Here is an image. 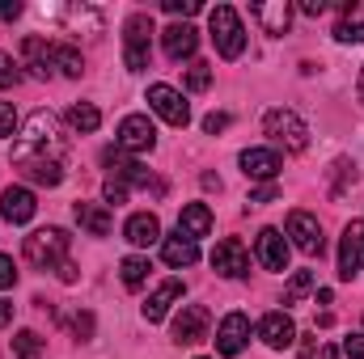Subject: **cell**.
Segmentation results:
<instances>
[{
  "mask_svg": "<svg viewBox=\"0 0 364 359\" xmlns=\"http://www.w3.org/2000/svg\"><path fill=\"white\" fill-rule=\"evenodd\" d=\"M64 157H68V136L51 110H38L26 118L17 144H13V165L38 186H60L64 182Z\"/></svg>",
  "mask_w": 364,
  "mask_h": 359,
  "instance_id": "6da1fadb",
  "label": "cell"
},
{
  "mask_svg": "<svg viewBox=\"0 0 364 359\" xmlns=\"http://www.w3.org/2000/svg\"><path fill=\"white\" fill-rule=\"evenodd\" d=\"M68 245H73V237L64 228H38L26 237V263H34L38 270H60L68 263Z\"/></svg>",
  "mask_w": 364,
  "mask_h": 359,
  "instance_id": "7a4b0ae2",
  "label": "cell"
},
{
  "mask_svg": "<svg viewBox=\"0 0 364 359\" xmlns=\"http://www.w3.org/2000/svg\"><path fill=\"white\" fill-rule=\"evenodd\" d=\"M157 26L149 13H132L127 26H123V64L127 72H144L149 68V43H153Z\"/></svg>",
  "mask_w": 364,
  "mask_h": 359,
  "instance_id": "3957f363",
  "label": "cell"
},
{
  "mask_svg": "<svg viewBox=\"0 0 364 359\" xmlns=\"http://www.w3.org/2000/svg\"><path fill=\"white\" fill-rule=\"evenodd\" d=\"M208 26H212V43L225 60H237L246 51V30H242V17L229 9V4H216L208 13Z\"/></svg>",
  "mask_w": 364,
  "mask_h": 359,
  "instance_id": "277c9868",
  "label": "cell"
},
{
  "mask_svg": "<svg viewBox=\"0 0 364 359\" xmlns=\"http://www.w3.org/2000/svg\"><path fill=\"white\" fill-rule=\"evenodd\" d=\"M263 131L272 136V144H279L284 153H301L309 144V127L301 123V114L292 110H267L263 114Z\"/></svg>",
  "mask_w": 364,
  "mask_h": 359,
  "instance_id": "5b68a950",
  "label": "cell"
},
{
  "mask_svg": "<svg viewBox=\"0 0 364 359\" xmlns=\"http://www.w3.org/2000/svg\"><path fill=\"white\" fill-rule=\"evenodd\" d=\"M153 144H157V127L149 123V114H127L119 123V140H114L119 153H153Z\"/></svg>",
  "mask_w": 364,
  "mask_h": 359,
  "instance_id": "8992f818",
  "label": "cell"
},
{
  "mask_svg": "<svg viewBox=\"0 0 364 359\" xmlns=\"http://www.w3.org/2000/svg\"><path fill=\"white\" fill-rule=\"evenodd\" d=\"M288 237H292V245H296L301 254H309V258H322V250H326L322 224H318L309 211H292V216H288Z\"/></svg>",
  "mask_w": 364,
  "mask_h": 359,
  "instance_id": "52a82bcc",
  "label": "cell"
},
{
  "mask_svg": "<svg viewBox=\"0 0 364 359\" xmlns=\"http://www.w3.org/2000/svg\"><path fill=\"white\" fill-rule=\"evenodd\" d=\"M246 343H250V317L246 313H229L220 321V330H216V355H225V359L242 355Z\"/></svg>",
  "mask_w": 364,
  "mask_h": 359,
  "instance_id": "ba28073f",
  "label": "cell"
},
{
  "mask_svg": "<svg viewBox=\"0 0 364 359\" xmlns=\"http://www.w3.org/2000/svg\"><path fill=\"white\" fill-rule=\"evenodd\" d=\"M212 270H220L225 279H242V275H250V254H246V245H242L237 237L216 241V250H212Z\"/></svg>",
  "mask_w": 364,
  "mask_h": 359,
  "instance_id": "9c48e42d",
  "label": "cell"
},
{
  "mask_svg": "<svg viewBox=\"0 0 364 359\" xmlns=\"http://www.w3.org/2000/svg\"><path fill=\"white\" fill-rule=\"evenodd\" d=\"M360 270H364V220H352L343 228V241H339V275L356 279Z\"/></svg>",
  "mask_w": 364,
  "mask_h": 359,
  "instance_id": "30bf717a",
  "label": "cell"
},
{
  "mask_svg": "<svg viewBox=\"0 0 364 359\" xmlns=\"http://www.w3.org/2000/svg\"><path fill=\"white\" fill-rule=\"evenodd\" d=\"M208 326H212V317H208L203 304H182V313L174 317V343H182V347L203 343L208 338Z\"/></svg>",
  "mask_w": 364,
  "mask_h": 359,
  "instance_id": "8fae6325",
  "label": "cell"
},
{
  "mask_svg": "<svg viewBox=\"0 0 364 359\" xmlns=\"http://www.w3.org/2000/svg\"><path fill=\"white\" fill-rule=\"evenodd\" d=\"M149 106H153L170 127H186V123H191V106H186L182 93L170 89V85H149Z\"/></svg>",
  "mask_w": 364,
  "mask_h": 359,
  "instance_id": "7c38bea8",
  "label": "cell"
},
{
  "mask_svg": "<svg viewBox=\"0 0 364 359\" xmlns=\"http://www.w3.org/2000/svg\"><path fill=\"white\" fill-rule=\"evenodd\" d=\"M34 194L26 190V186H9L4 194H0V216L9 220V224H30L34 220Z\"/></svg>",
  "mask_w": 364,
  "mask_h": 359,
  "instance_id": "4fadbf2b",
  "label": "cell"
},
{
  "mask_svg": "<svg viewBox=\"0 0 364 359\" xmlns=\"http://www.w3.org/2000/svg\"><path fill=\"white\" fill-rule=\"evenodd\" d=\"M259 338H263L272 351H284V347L296 343V326H292L288 313H267V317L259 321Z\"/></svg>",
  "mask_w": 364,
  "mask_h": 359,
  "instance_id": "5bb4252c",
  "label": "cell"
},
{
  "mask_svg": "<svg viewBox=\"0 0 364 359\" xmlns=\"http://www.w3.org/2000/svg\"><path fill=\"white\" fill-rule=\"evenodd\" d=\"M279 170H284V161H279L275 148H246V153H242V174H246V178L272 182Z\"/></svg>",
  "mask_w": 364,
  "mask_h": 359,
  "instance_id": "9a60e30c",
  "label": "cell"
},
{
  "mask_svg": "<svg viewBox=\"0 0 364 359\" xmlns=\"http://www.w3.org/2000/svg\"><path fill=\"white\" fill-rule=\"evenodd\" d=\"M161 47H166V55L170 60H191L195 55V47H199V34H195V26H166L161 30Z\"/></svg>",
  "mask_w": 364,
  "mask_h": 359,
  "instance_id": "2e32d148",
  "label": "cell"
},
{
  "mask_svg": "<svg viewBox=\"0 0 364 359\" xmlns=\"http://www.w3.org/2000/svg\"><path fill=\"white\" fill-rule=\"evenodd\" d=\"M250 13L263 21V30L267 34H288V26H292V4L288 0H272V4H250Z\"/></svg>",
  "mask_w": 364,
  "mask_h": 359,
  "instance_id": "e0dca14e",
  "label": "cell"
},
{
  "mask_svg": "<svg viewBox=\"0 0 364 359\" xmlns=\"http://www.w3.org/2000/svg\"><path fill=\"white\" fill-rule=\"evenodd\" d=\"M255 250H259V263L267 270H288V241H284L275 228H263V233H259V245H255Z\"/></svg>",
  "mask_w": 364,
  "mask_h": 359,
  "instance_id": "ac0fdd59",
  "label": "cell"
},
{
  "mask_svg": "<svg viewBox=\"0 0 364 359\" xmlns=\"http://www.w3.org/2000/svg\"><path fill=\"white\" fill-rule=\"evenodd\" d=\"M21 55L30 60V68H34V77H51L55 72V43H43V38H26L21 43Z\"/></svg>",
  "mask_w": 364,
  "mask_h": 359,
  "instance_id": "d6986e66",
  "label": "cell"
},
{
  "mask_svg": "<svg viewBox=\"0 0 364 359\" xmlns=\"http://www.w3.org/2000/svg\"><path fill=\"white\" fill-rule=\"evenodd\" d=\"M123 237H127L132 245H153V241H161V224H157V216H153V211H136V216L127 220Z\"/></svg>",
  "mask_w": 364,
  "mask_h": 359,
  "instance_id": "ffe728a7",
  "label": "cell"
},
{
  "mask_svg": "<svg viewBox=\"0 0 364 359\" xmlns=\"http://www.w3.org/2000/svg\"><path fill=\"white\" fill-rule=\"evenodd\" d=\"M73 216H77V224H81L90 237H106V233H110V224H114V220H110V211H106L102 203H77V207H73Z\"/></svg>",
  "mask_w": 364,
  "mask_h": 359,
  "instance_id": "44dd1931",
  "label": "cell"
},
{
  "mask_svg": "<svg viewBox=\"0 0 364 359\" xmlns=\"http://www.w3.org/2000/svg\"><path fill=\"white\" fill-rule=\"evenodd\" d=\"M178 233L191 237V241H195V237H208V233H212V211H208L203 203H186L182 216H178Z\"/></svg>",
  "mask_w": 364,
  "mask_h": 359,
  "instance_id": "7402d4cb",
  "label": "cell"
},
{
  "mask_svg": "<svg viewBox=\"0 0 364 359\" xmlns=\"http://www.w3.org/2000/svg\"><path fill=\"white\" fill-rule=\"evenodd\" d=\"M178 296H182V279H166V283L149 296V304H144V321H161Z\"/></svg>",
  "mask_w": 364,
  "mask_h": 359,
  "instance_id": "603a6c76",
  "label": "cell"
},
{
  "mask_svg": "<svg viewBox=\"0 0 364 359\" xmlns=\"http://www.w3.org/2000/svg\"><path fill=\"white\" fill-rule=\"evenodd\" d=\"M161 254H166V263H170V267L174 270H182V267H195V263H199V245H195V241H191V237H166V241H161Z\"/></svg>",
  "mask_w": 364,
  "mask_h": 359,
  "instance_id": "cb8c5ba5",
  "label": "cell"
},
{
  "mask_svg": "<svg viewBox=\"0 0 364 359\" xmlns=\"http://www.w3.org/2000/svg\"><path fill=\"white\" fill-rule=\"evenodd\" d=\"M339 43H364V4H343V21L335 26Z\"/></svg>",
  "mask_w": 364,
  "mask_h": 359,
  "instance_id": "d4e9b609",
  "label": "cell"
},
{
  "mask_svg": "<svg viewBox=\"0 0 364 359\" xmlns=\"http://www.w3.org/2000/svg\"><path fill=\"white\" fill-rule=\"evenodd\" d=\"M68 123H73L77 131H85V136H90V131L102 127V114H97V106H90V101H77V106L68 110Z\"/></svg>",
  "mask_w": 364,
  "mask_h": 359,
  "instance_id": "484cf974",
  "label": "cell"
},
{
  "mask_svg": "<svg viewBox=\"0 0 364 359\" xmlns=\"http://www.w3.org/2000/svg\"><path fill=\"white\" fill-rule=\"evenodd\" d=\"M13 355L17 359H47V347H43V338H38L34 330H21V334L13 338Z\"/></svg>",
  "mask_w": 364,
  "mask_h": 359,
  "instance_id": "4316f807",
  "label": "cell"
},
{
  "mask_svg": "<svg viewBox=\"0 0 364 359\" xmlns=\"http://www.w3.org/2000/svg\"><path fill=\"white\" fill-rule=\"evenodd\" d=\"M55 68H60L64 77H81V72H85V60H81V51H77V47L55 43Z\"/></svg>",
  "mask_w": 364,
  "mask_h": 359,
  "instance_id": "83f0119b",
  "label": "cell"
},
{
  "mask_svg": "<svg viewBox=\"0 0 364 359\" xmlns=\"http://www.w3.org/2000/svg\"><path fill=\"white\" fill-rule=\"evenodd\" d=\"M314 283H318V275H314V270H296V275L288 279V287H284V304H296L301 296H309V292H314Z\"/></svg>",
  "mask_w": 364,
  "mask_h": 359,
  "instance_id": "f1b7e54d",
  "label": "cell"
},
{
  "mask_svg": "<svg viewBox=\"0 0 364 359\" xmlns=\"http://www.w3.org/2000/svg\"><path fill=\"white\" fill-rule=\"evenodd\" d=\"M149 270H153L149 267V258H123V263H119V275H123V283H127L132 292L149 279Z\"/></svg>",
  "mask_w": 364,
  "mask_h": 359,
  "instance_id": "f546056e",
  "label": "cell"
},
{
  "mask_svg": "<svg viewBox=\"0 0 364 359\" xmlns=\"http://www.w3.org/2000/svg\"><path fill=\"white\" fill-rule=\"evenodd\" d=\"M208 85H212V68H208V64H191V72H186V89L203 93Z\"/></svg>",
  "mask_w": 364,
  "mask_h": 359,
  "instance_id": "4dcf8cb0",
  "label": "cell"
},
{
  "mask_svg": "<svg viewBox=\"0 0 364 359\" xmlns=\"http://www.w3.org/2000/svg\"><path fill=\"white\" fill-rule=\"evenodd\" d=\"M21 81V72H17V60L9 55V51H0V89H13Z\"/></svg>",
  "mask_w": 364,
  "mask_h": 359,
  "instance_id": "1f68e13d",
  "label": "cell"
},
{
  "mask_svg": "<svg viewBox=\"0 0 364 359\" xmlns=\"http://www.w3.org/2000/svg\"><path fill=\"white\" fill-rule=\"evenodd\" d=\"M166 13H174V17H195V13H199V0H166Z\"/></svg>",
  "mask_w": 364,
  "mask_h": 359,
  "instance_id": "d6a6232c",
  "label": "cell"
},
{
  "mask_svg": "<svg viewBox=\"0 0 364 359\" xmlns=\"http://www.w3.org/2000/svg\"><path fill=\"white\" fill-rule=\"evenodd\" d=\"M225 127H229V114H225V110H212V114L203 118V131H208V136H220Z\"/></svg>",
  "mask_w": 364,
  "mask_h": 359,
  "instance_id": "836d02e7",
  "label": "cell"
},
{
  "mask_svg": "<svg viewBox=\"0 0 364 359\" xmlns=\"http://www.w3.org/2000/svg\"><path fill=\"white\" fill-rule=\"evenodd\" d=\"M13 127H17V110H13L9 101H0V140L13 136Z\"/></svg>",
  "mask_w": 364,
  "mask_h": 359,
  "instance_id": "e575fe53",
  "label": "cell"
},
{
  "mask_svg": "<svg viewBox=\"0 0 364 359\" xmlns=\"http://www.w3.org/2000/svg\"><path fill=\"white\" fill-rule=\"evenodd\" d=\"M102 194H106V203H114V207H119V203H123V199H127V186H123V182H106V186H102Z\"/></svg>",
  "mask_w": 364,
  "mask_h": 359,
  "instance_id": "d590c367",
  "label": "cell"
},
{
  "mask_svg": "<svg viewBox=\"0 0 364 359\" xmlns=\"http://www.w3.org/2000/svg\"><path fill=\"white\" fill-rule=\"evenodd\" d=\"M13 283H17V267L9 254H0V287H13Z\"/></svg>",
  "mask_w": 364,
  "mask_h": 359,
  "instance_id": "8d00e7d4",
  "label": "cell"
},
{
  "mask_svg": "<svg viewBox=\"0 0 364 359\" xmlns=\"http://www.w3.org/2000/svg\"><path fill=\"white\" fill-rule=\"evenodd\" d=\"M73 330H77V338H90L93 334V313H77V317H73Z\"/></svg>",
  "mask_w": 364,
  "mask_h": 359,
  "instance_id": "74e56055",
  "label": "cell"
},
{
  "mask_svg": "<svg viewBox=\"0 0 364 359\" xmlns=\"http://www.w3.org/2000/svg\"><path fill=\"white\" fill-rule=\"evenodd\" d=\"M343 351H348V359H364V334H352V338H343Z\"/></svg>",
  "mask_w": 364,
  "mask_h": 359,
  "instance_id": "f35d334b",
  "label": "cell"
},
{
  "mask_svg": "<svg viewBox=\"0 0 364 359\" xmlns=\"http://www.w3.org/2000/svg\"><path fill=\"white\" fill-rule=\"evenodd\" d=\"M275 194H279V190H275L272 182H267V186H259V190H255V194H250V203H255V207H263V203H272Z\"/></svg>",
  "mask_w": 364,
  "mask_h": 359,
  "instance_id": "ab89813d",
  "label": "cell"
},
{
  "mask_svg": "<svg viewBox=\"0 0 364 359\" xmlns=\"http://www.w3.org/2000/svg\"><path fill=\"white\" fill-rule=\"evenodd\" d=\"M301 13L305 17H322L326 13V0H301Z\"/></svg>",
  "mask_w": 364,
  "mask_h": 359,
  "instance_id": "60d3db41",
  "label": "cell"
},
{
  "mask_svg": "<svg viewBox=\"0 0 364 359\" xmlns=\"http://www.w3.org/2000/svg\"><path fill=\"white\" fill-rule=\"evenodd\" d=\"M13 17H21V4L17 0H0V21H13Z\"/></svg>",
  "mask_w": 364,
  "mask_h": 359,
  "instance_id": "b9f144b4",
  "label": "cell"
},
{
  "mask_svg": "<svg viewBox=\"0 0 364 359\" xmlns=\"http://www.w3.org/2000/svg\"><path fill=\"white\" fill-rule=\"evenodd\" d=\"M9 321H13V304H9V300H0V330H4Z\"/></svg>",
  "mask_w": 364,
  "mask_h": 359,
  "instance_id": "7bdbcfd3",
  "label": "cell"
},
{
  "mask_svg": "<svg viewBox=\"0 0 364 359\" xmlns=\"http://www.w3.org/2000/svg\"><path fill=\"white\" fill-rule=\"evenodd\" d=\"M322 359H339V351H335V347H326V351H322Z\"/></svg>",
  "mask_w": 364,
  "mask_h": 359,
  "instance_id": "ee69618b",
  "label": "cell"
},
{
  "mask_svg": "<svg viewBox=\"0 0 364 359\" xmlns=\"http://www.w3.org/2000/svg\"><path fill=\"white\" fill-rule=\"evenodd\" d=\"M360 101H364V68H360Z\"/></svg>",
  "mask_w": 364,
  "mask_h": 359,
  "instance_id": "f6af8a7d",
  "label": "cell"
}]
</instances>
